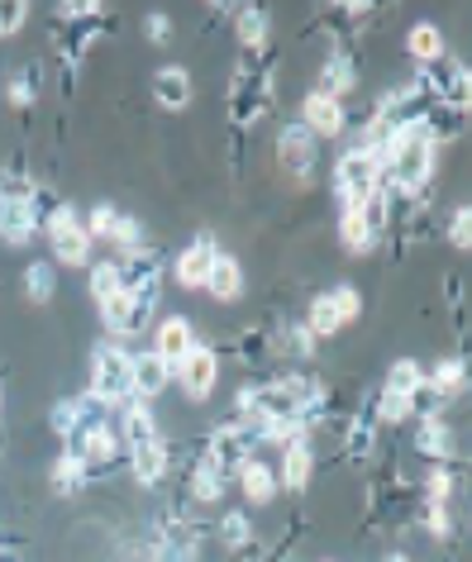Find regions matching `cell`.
<instances>
[{"label": "cell", "instance_id": "obj_19", "mask_svg": "<svg viewBox=\"0 0 472 562\" xmlns=\"http://www.w3.org/2000/svg\"><path fill=\"white\" fill-rule=\"evenodd\" d=\"M34 210L30 201H0V244L5 248H24L34 238Z\"/></svg>", "mask_w": 472, "mask_h": 562}, {"label": "cell", "instance_id": "obj_13", "mask_svg": "<svg viewBox=\"0 0 472 562\" xmlns=\"http://www.w3.org/2000/svg\"><path fill=\"white\" fill-rule=\"evenodd\" d=\"M321 95H335V101H344L349 91H358V63L349 48H329V58L321 63V87H315Z\"/></svg>", "mask_w": 472, "mask_h": 562}, {"label": "cell", "instance_id": "obj_4", "mask_svg": "<svg viewBox=\"0 0 472 562\" xmlns=\"http://www.w3.org/2000/svg\"><path fill=\"white\" fill-rule=\"evenodd\" d=\"M44 229H48V244H53V262H63V267H91V234L81 229V215L67 201L53 210V220L44 224Z\"/></svg>", "mask_w": 472, "mask_h": 562}, {"label": "cell", "instance_id": "obj_49", "mask_svg": "<svg viewBox=\"0 0 472 562\" xmlns=\"http://www.w3.org/2000/svg\"><path fill=\"white\" fill-rule=\"evenodd\" d=\"M282 562H291V558H282Z\"/></svg>", "mask_w": 472, "mask_h": 562}, {"label": "cell", "instance_id": "obj_30", "mask_svg": "<svg viewBox=\"0 0 472 562\" xmlns=\"http://www.w3.org/2000/svg\"><path fill=\"white\" fill-rule=\"evenodd\" d=\"M268 10L262 5H244L239 10V44L244 53H258V48H268Z\"/></svg>", "mask_w": 472, "mask_h": 562}, {"label": "cell", "instance_id": "obj_35", "mask_svg": "<svg viewBox=\"0 0 472 562\" xmlns=\"http://www.w3.org/2000/svg\"><path fill=\"white\" fill-rule=\"evenodd\" d=\"M425 382L439 386L443 396H458V391H463V382H468V376H463V358H439L435 368H429Z\"/></svg>", "mask_w": 472, "mask_h": 562}, {"label": "cell", "instance_id": "obj_33", "mask_svg": "<svg viewBox=\"0 0 472 562\" xmlns=\"http://www.w3.org/2000/svg\"><path fill=\"white\" fill-rule=\"evenodd\" d=\"M425 382V368L415 358H396L392 368H386V382H382V391H396V396H411L415 386Z\"/></svg>", "mask_w": 472, "mask_h": 562}, {"label": "cell", "instance_id": "obj_25", "mask_svg": "<svg viewBox=\"0 0 472 562\" xmlns=\"http://www.w3.org/2000/svg\"><path fill=\"white\" fill-rule=\"evenodd\" d=\"M301 325L315 334V344H321V339H335V334L344 329V319H339V311H335V301H329V291H321V296L311 301V311H305Z\"/></svg>", "mask_w": 472, "mask_h": 562}, {"label": "cell", "instance_id": "obj_2", "mask_svg": "<svg viewBox=\"0 0 472 562\" xmlns=\"http://www.w3.org/2000/svg\"><path fill=\"white\" fill-rule=\"evenodd\" d=\"M258 419H244V415H234L229 425H215L211 429V439H205V458L215 462L225 476H239L244 462H254L258 458Z\"/></svg>", "mask_w": 472, "mask_h": 562}, {"label": "cell", "instance_id": "obj_42", "mask_svg": "<svg viewBox=\"0 0 472 562\" xmlns=\"http://www.w3.org/2000/svg\"><path fill=\"white\" fill-rule=\"evenodd\" d=\"M420 515H425V529L435 533V539H449V529H453L449 505H443V501H420Z\"/></svg>", "mask_w": 472, "mask_h": 562}, {"label": "cell", "instance_id": "obj_1", "mask_svg": "<svg viewBox=\"0 0 472 562\" xmlns=\"http://www.w3.org/2000/svg\"><path fill=\"white\" fill-rule=\"evenodd\" d=\"M87 391L95 401H105L110 411H120L124 401L134 396V382H130V348L115 344V339H101L91 348V382Z\"/></svg>", "mask_w": 472, "mask_h": 562}, {"label": "cell", "instance_id": "obj_26", "mask_svg": "<svg viewBox=\"0 0 472 562\" xmlns=\"http://www.w3.org/2000/svg\"><path fill=\"white\" fill-rule=\"evenodd\" d=\"M372 448H378V425H372V419H349V425H344V458L349 462H363V458H372Z\"/></svg>", "mask_w": 472, "mask_h": 562}, {"label": "cell", "instance_id": "obj_24", "mask_svg": "<svg viewBox=\"0 0 472 562\" xmlns=\"http://www.w3.org/2000/svg\"><path fill=\"white\" fill-rule=\"evenodd\" d=\"M239 491H244V496L254 501V505H268V501L277 496V472H272L262 458L244 462V468H239Z\"/></svg>", "mask_w": 472, "mask_h": 562}, {"label": "cell", "instance_id": "obj_20", "mask_svg": "<svg viewBox=\"0 0 472 562\" xmlns=\"http://www.w3.org/2000/svg\"><path fill=\"white\" fill-rule=\"evenodd\" d=\"M277 462H282V468H277V486H286V491H305V486H311V472H315L311 439L282 448V458H277Z\"/></svg>", "mask_w": 472, "mask_h": 562}, {"label": "cell", "instance_id": "obj_23", "mask_svg": "<svg viewBox=\"0 0 472 562\" xmlns=\"http://www.w3.org/2000/svg\"><path fill=\"white\" fill-rule=\"evenodd\" d=\"M201 291H211V296H215V301H225V305H229V301H239V296H244V267H239V258L220 252Z\"/></svg>", "mask_w": 472, "mask_h": 562}, {"label": "cell", "instance_id": "obj_38", "mask_svg": "<svg viewBox=\"0 0 472 562\" xmlns=\"http://www.w3.org/2000/svg\"><path fill=\"white\" fill-rule=\"evenodd\" d=\"M329 301H335V311H339L344 325L363 319V291H358V286H335V291H329Z\"/></svg>", "mask_w": 472, "mask_h": 562}, {"label": "cell", "instance_id": "obj_22", "mask_svg": "<svg viewBox=\"0 0 472 562\" xmlns=\"http://www.w3.org/2000/svg\"><path fill=\"white\" fill-rule=\"evenodd\" d=\"M20 291H24V301L30 305H48L53 296H58V262L53 258H38L24 267V277H20Z\"/></svg>", "mask_w": 472, "mask_h": 562}, {"label": "cell", "instance_id": "obj_28", "mask_svg": "<svg viewBox=\"0 0 472 562\" xmlns=\"http://www.w3.org/2000/svg\"><path fill=\"white\" fill-rule=\"evenodd\" d=\"M81 486H87V462H81L72 448H63V458L53 462V491H58V496H77Z\"/></svg>", "mask_w": 472, "mask_h": 562}, {"label": "cell", "instance_id": "obj_29", "mask_svg": "<svg viewBox=\"0 0 472 562\" xmlns=\"http://www.w3.org/2000/svg\"><path fill=\"white\" fill-rule=\"evenodd\" d=\"M449 401H453V396H443L439 386L420 382V386H415L411 396H406V415H411V419H443V411H449Z\"/></svg>", "mask_w": 472, "mask_h": 562}, {"label": "cell", "instance_id": "obj_48", "mask_svg": "<svg viewBox=\"0 0 472 562\" xmlns=\"http://www.w3.org/2000/svg\"><path fill=\"white\" fill-rule=\"evenodd\" d=\"M0 411H5V391H0Z\"/></svg>", "mask_w": 472, "mask_h": 562}, {"label": "cell", "instance_id": "obj_46", "mask_svg": "<svg viewBox=\"0 0 472 562\" xmlns=\"http://www.w3.org/2000/svg\"><path fill=\"white\" fill-rule=\"evenodd\" d=\"M449 491H453L449 468H435V472H429V482H425V501H443V505H449Z\"/></svg>", "mask_w": 472, "mask_h": 562}, {"label": "cell", "instance_id": "obj_3", "mask_svg": "<svg viewBox=\"0 0 472 562\" xmlns=\"http://www.w3.org/2000/svg\"><path fill=\"white\" fill-rule=\"evenodd\" d=\"M372 191H382V162H378V153L353 144L349 153H339V162H335V195L344 210H353V205H363Z\"/></svg>", "mask_w": 472, "mask_h": 562}, {"label": "cell", "instance_id": "obj_5", "mask_svg": "<svg viewBox=\"0 0 472 562\" xmlns=\"http://www.w3.org/2000/svg\"><path fill=\"white\" fill-rule=\"evenodd\" d=\"M172 376L182 382L187 401H196V405L211 401L215 386H220V353H215V344H196V348H191V353L172 368Z\"/></svg>", "mask_w": 472, "mask_h": 562}, {"label": "cell", "instance_id": "obj_7", "mask_svg": "<svg viewBox=\"0 0 472 562\" xmlns=\"http://www.w3.org/2000/svg\"><path fill=\"white\" fill-rule=\"evenodd\" d=\"M72 453L87 462V476H95V472H110L115 462L124 458V443H120V429L110 425H91V429H81L77 439H72Z\"/></svg>", "mask_w": 472, "mask_h": 562}, {"label": "cell", "instance_id": "obj_8", "mask_svg": "<svg viewBox=\"0 0 472 562\" xmlns=\"http://www.w3.org/2000/svg\"><path fill=\"white\" fill-rule=\"evenodd\" d=\"M220 258V238L215 234H196L191 244L172 258V277H177V286L182 291H201L205 286V277H211V267Z\"/></svg>", "mask_w": 472, "mask_h": 562}, {"label": "cell", "instance_id": "obj_44", "mask_svg": "<svg viewBox=\"0 0 472 562\" xmlns=\"http://www.w3.org/2000/svg\"><path fill=\"white\" fill-rule=\"evenodd\" d=\"M239 358L244 362H262V358H268V329H244L239 334Z\"/></svg>", "mask_w": 472, "mask_h": 562}, {"label": "cell", "instance_id": "obj_14", "mask_svg": "<svg viewBox=\"0 0 472 562\" xmlns=\"http://www.w3.org/2000/svg\"><path fill=\"white\" fill-rule=\"evenodd\" d=\"M191 348H196V329H191V319H182V315H168L158 325V334H153V353L168 358L172 368L191 353Z\"/></svg>", "mask_w": 472, "mask_h": 562}, {"label": "cell", "instance_id": "obj_31", "mask_svg": "<svg viewBox=\"0 0 472 562\" xmlns=\"http://www.w3.org/2000/svg\"><path fill=\"white\" fill-rule=\"evenodd\" d=\"M339 238H344V248H349V252H372V248L382 244V238L368 229V220L358 215V205H353V210H344V220H339Z\"/></svg>", "mask_w": 472, "mask_h": 562}, {"label": "cell", "instance_id": "obj_6", "mask_svg": "<svg viewBox=\"0 0 472 562\" xmlns=\"http://www.w3.org/2000/svg\"><path fill=\"white\" fill-rule=\"evenodd\" d=\"M201 558V533L182 515H162L153 525V562H196Z\"/></svg>", "mask_w": 472, "mask_h": 562}, {"label": "cell", "instance_id": "obj_32", "mask_svg": "<svg viewBox=\"0 0 472 562\" xmlns=\"http://www.w3.org/2000/svg\"><path fill=\"white\" fill-rule=\"evenodd\" d=\"M87 291H91V301H95V305L115 296V291H120V262H110V258L91 262V267H87Z\"/></svg>", "mask_w": 472, "mask_h": 562}, {"label": "cell", "instance_id": "obj_40", "mask_svg": "<svg viewBox=\"0 0 472 562\" xmlns=\"http://www.w3.org/2000/svg\"><path fill=\"white\" fill-rule=\"evenodd\" d=\"M24 24H30V5L24 0H0V38L20 34Z\"/></svg>", "mask_w": 472, "mask_h": 562}, {"label": "cell", "instance_id": "obj_34", "mask_svg": "<svg viewBox=\"0 0 472 562\" xmlns=\"http://www.w3.org/2000/svg\"><path fill=\"white\" fill-rule=\"evenodd\" d=\"M48 429L58 434V439H77L81 434V405H77V396H63L58 405L48 411Z\"/></svg>", "mask_w": 472, "mask_h": 562}, {"label": "cell", "instance_id": "obj_10", "mask_svg": "<svg viewBox=\"0 0 472 562\" xmlns=\"http://www.w3.org/2000/svg\"><path fill=\"white\" fill-rule=\"evenodd\" d=\"M301 124L311 130L315 138H339L344 130H349V110H344V101H335V95H321L311 91L301 101Z\"/></svg>", "mask_w": 472, "mask_h": 562}, {"label": "cell", "instance_id": "obj_43", "mask_svg": "<svg viewBox=\"0 0 472 562\" xmlns=\"http://www.w3.org/2000/svg\"><path fill=\"white\" fill-rule=\"evenodd\" d=\"M449 244L453 248H468L472 244V205H453V215H449Z\"/></svg>", "mask_w": 472, "mask_h": 562}, {"label": "cell", "instance_id": "obj_37", "mask_svg": "<svg viewBox=\"0 0 472 562\" xmlns=\"http://www.w3.org/2000/svg\"><path fill=\"white\" fill-rule=\"evenodd\" d=\"M34 95H38V67L24 63V67H15V77H10V105H34Z\"/></svg>", "mask_w": 472, "mask_h": 562}, {"label": "cell", "instance_id": "obj_12", "mask_svg": "<svg viewBox=\"0 0 472 562\" xmlns=\"http://www.w3.org/2000/svg\"><path fill=\"white\" fill-rule=\"evenodd\" d=\"M225 486H229V476L215 468L211 458H205V448L196 453V462H191V472H187V496L191 505H201V510H215L220 501H225Z\"/></svg>", "mask_w": 472, "mask_h": 562}, {"label": "cell", "instance_id": "obj_18", "mask_svg": "<svg viewBox=\"0 0 472 562\" xmlns=\"http://www.w3.org/2000/svg\"><path fill=\"white\" fill-rule=\"evenodd\" d=\"M101 325H105V334H115V339H130V334H144L148 329L144 319H138V311H134L130 291H115L110 301H101Z\"/></svg>", "mask_w": 472, "mask_h": 562}, {"label": "cell", "instance_id": "obj_39", "mask_svg": "<svg viewBox=\"0 0 472 562\" xmlns=\"http://www.w3.org/2000/svg\"><path fill=\"white\" fill-rule=\"evenodd\" d=\"M115 215H120V210H115V205H105V201L87 210V220H81V229L91 234V244H95V238H110V229H115Z\"/></svg>", "mask_w": 472, "mask_h": 562}, {"label": "cell", "instance_id": "obj_36", "mask_svg": "<svg viewBox=\"0 0 472 562\" xmlns=\"http://www.w3.org/2000/svg\"><path fill=\"white\" fill-rule=\"evenodd\" d=\"M110 244H120L124 252H138V248H148L144 220H134V215H115V229H110Z\"/></svg>", "mask_w": 472, "mask_h": 562}, {"label": "cell", "instance_id": "obj_45", "mask_svg": "<svg viewBox=\"0 0 472 562\" xmlns=\"http://www.w3.org/2000/svg\"><path fill=\"white\" fill-rule=\"evenodd\" d=\"M144 38H148L153 48H162V44H168V38H172V20L162 15V10H153V15L144 20Z\"/></svg>", "mask_w": 472, "mask_h": 562}, {"label": "cell", "instance_id": "obj_47", "mask_svg": "<svg viewBox=\"0 0 472 562\" xmlns=\"http://www.w3.org/2000/svg\"><path fill=\"white\" fill-rule=\"evenodd\" d=\"M386 562H415L411 553H386Z\"/></svg>", "mask_w": 472, "mask_h": 562}, {"label": "cell", "instance_id": "obj_15", "mask_svg": "<svg viewBox=\"0 0 472 562\" xmlns=\"http://www.w3.org/2000/svg\"><path fill=\"white\" fill-rule=\"evenodd\" d=\"M411 448L429 462H449L453 458V429L443 419H411Z\"/></svg>", "mask_w": 472, "mask_h": 562}, {"label": "cell", "instance_id": "obj_27", "mask_svg": "<svg viewBox=\"0 0 472 562\" xmlns=\"http://www.w3.org/2000/svg\"><path fill=\"white\" fill-rule=\"evenodd\" d=\"M220 543H225L229 553L254 548V515H248V510H225V515H220Z\"/></svg>", "mask_w": 472, "mask_h": 562}, {"label": "cell", "instance_id": "obj_21", "mask_svg": "<svg viewBox=\"0 0 472 562\" xmlns=\"http://www.w3.org/2000/svg\"><path fill=\"white\" fill-rule=\"evenodd\" d=\"M406 53L420 67H435L439 58H449V48H443V30L435 20H420V24H411L406 30Z\"/></svg>", "mask_w": 472, "mask_h": 562}, {"label": "cell", "instance_id": "obj_9", "mask_svg": "<svg viewBox=\"0 0 472 562\" xmlns=\"http://www.w3.org/2000/svg\"><path fill=\"white\" fill-rule=\"evenodd\" d=\"M315 144H321V138H315L311 130H305L301 120H291L282 134H277V158H282V167L296 181H305L315 172V158H321V153H315Z\"/></svg>", "mask_w": 472, "mask_h": 562}, {"label": "cell", "instance_id": "obj_11", "mask_svg": "<svg viewBox=\"0 0 472 562\" xmlns=\"http://www.w3.org/2000/svg\"><path fill=\"white\" fill-rule=\"evenodd\" d=\"M130 382H134V396L138 401L162 396V391L172 386V362L158 358L153 348H138V353H130Z\"/></svg>", "mask_w": 472, "mask_h": 562}, {"label": "cell", "instance_id": "obj_16", "mask_svg": "<svg viewBox=\"0 0 472 562\" xmlns=\"http://www.w3.org/2000/svg\"><path fill=\"white\" fill-rule=\"evenodd\" d=\"M130 458V476L138 486H158L162 476L172 472V448L168 443H148V448H134V453H124Z\"/></svg>", "mask_w": 472, "mask_h": 562}, {"label": "cell", "instance_id": "obj_17", "mask_svg": "<svg viewBox=\"0 0 472 562\" xmlns=\"http://www.w3.org/2000/svg\"><path fill=\"white\" fill-rule=\"evenodd\" d=\"M148 87H153V101H158L162 110H187L191 105V72L187 67H158Z\"/></svg>", "mask_w": 472, "mask_h": 562}, {"label": "cell", "instance_id": "obj_41", "mask_svg": "<svg viewBox=\"0 0 472 562\" xmlns=\"http://www.w3.org/2000/svg\"><path fill=\"white\" fill-rule=\"evenodd\" d=\"M282 348H286L291 358H311V353H315V334L296 319V325H286V329H282Z\"/></svg>", "mask_w": 472, "mask_h": 562}]
</instances>
